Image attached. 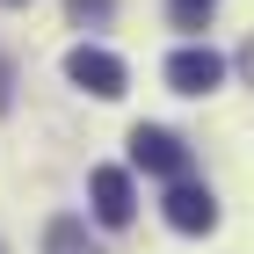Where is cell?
<instances>
[{
	"mask_svg": "<svg viewBox=\"0 0 254 254\" xmlns=\"http://www.w3.org/2000/svg\"><path fill=\"white\" fill-rule=\"evenodd\" d=\"M131 167H145V175H189V153H182L175 131H153V124H138L131 131Z\"/></svg>",
	"mask_w": 254,
	"mask_h": 254,
	"instance_id": "obj_1",
	"label": "cell"
},
{
	"mask_svg": "<svg viewBox=\"0 0 254 254\" xmlns=\"http://www.w3.org/2000/svg\"><path fill=\"white\" fill-rule=\"evenodd\" d=\"M65 73H73V87H87V95H102V102L124 95V59H109V51H95V44H80L73 59H65Z\"/></svg>",
	"mask_w": 254,
	"mask_h": 254,
	"instance_id": "obj_3",
	"label": "cell"
},
{
	"mask_svg": "<svg viewBox=\"0 0 254 254\" xmlns=\"http://www.w3.org/2000/svg\"><path fill=\"white\" fill-rule=\"evenodd\" d=\"M167 15H175V29H203V15H211V0H175Z\"/></svg>",
	"mask_w": 254,
	"mask_h": 254,
	"instance_id": "obj_6",
	"label": "cell"
},
{
	"mask_svg": "<svg viewBox=\"0 0 254 254\" xmlns=\"http://www.w3.org/2000/svg\"><path fill=\"white\" fill-rule=\"evenodd\" d=\"M51 254H80V225H73V218L51 225Z\"/></svg>",
	"mask_w": 254,
	"mask_h": 254,
	"instance_id": "obj_7",
	"label": "cell"
},
{
	"mask_svg": "<svg viewBox=\"0 0 254 254\" xmlns=\"http://www.w3.org/2000/svg\"><path fill=\"white\" fill-rule=\"evenodd\" d=\"M167 225H175V233H211V225H218L211 189H196L189 175H175V189H167Z\"/></svg>",
	"mask_w": 254,
	"mask_h": 254,
	"instance_id": "obj_4",
	"label": "cell"
},
{
	"mask_svg": "<svg viewBox=\"0 0 254 254\" xmlns=\"http://www.w3.org/2000/svg\"><path fill=\"white\" fill-rule=\"evenodd\" d=\"M95 218L102 225H131V211H138V196H131V175L124 167H95Z\"/></svg>",
	"mask_w": 254,
	"mask_h": 254,
	"instance_id": "obj_5",
	"label": "cell"
},
{
	"mask_svg": "<svg viewBox=\"0 0 254 254\" xmlns=\"http://www.w3.org/2000/svg\"><path fill=\"white\" fill-rule=\"evenodd\" d=\"M7 7H15V0H7Z\"/></svg>",
	"mask_w": 254,
	"mask_h": 254,
	"instance_id": "obj_8",
	"label": "cell"
},
{
	"mask_svg": "<svg viewBox=\"0 0 254 254\" xmlns=\"http://www.w3.org/2000/svg\"><path fill=\"white\" fill-rule=\"evenodd\" d=\"M218 80H225V59H218L211 44H189V51L167 59V87H175V95H211Z\"/></svg>",
	"mask_w": 254,
	"mask_h": 254,
	"instance_id": "obj_2",
	"label": "cell"
}]
</instances>
